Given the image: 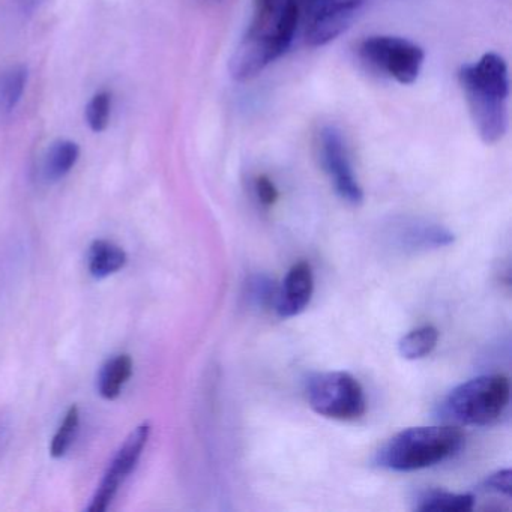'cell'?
Segmentation results:
<instances>
[{"mask_svg":"<svg viewBox=\"0 0 512 512\" xmlns=\"http://www.w3.org/2000/svg\"><path fill=\"white\" fill-rule=\"evenodd\" d=\"M470 118L479 137L494 145L508 131L509 70L497 53H485L478 61L463 65L458 71Z\"/></svg>","mask_w":512,"mask_h":512,"instance_id":"1","label":"cell"},{"mask_svg":"<svg viewBox=\"0 0 512 512\" xmlns=\"http://www.w3.org/2000/svg\"><path fill=\"white\" fill-rule=\"evenodd\" d=\"M299 31L298 10L293 0H280L271 19L250 23L247 34L230 59V74L236 82L256 79L281 58Z\"/></svg>","mask_w":512,"mask_h":512,"instance_id":"2","label":"cell"},{"mask_svg":"<svg viewBox=\"0 0 512 512\" xmlns=\"http://www.w3.org/2000/svg\"><path fill=\"white\" fill-rule=\"evenodd\" d=\"M464 442V434L452 425L406 428L380 446L374 461L392 472H415L455 457Z\"/></svg>","mask_w":512,"mask_h":512,"instance_id":"3","label":"cell"},{"mask_svg":"<svg viewBox=\"0 0 512 512\" xmlns=\"http://www.w3.org/2000/svg\"><path fill=\"white\" fill-rule=\"evenodd\" d=\"M511 386L503 374H487L461 383L443 400L440 413L446 421L469 427H487L502 418Z\"/></svg>","mask_w":512,"mask_h":512,"instance_id":"4","label":"cell"},{"mask_svg":"<svg viewBox=\"0 0 512 512\" xmlns=\"http://www.w3.org/2000/svg\"><path fill=\"white\" fill-rule=\"evenodd\" d=\"M305 392L311 409L328 419L355 421L367 410L361 383L346 371L313 374Z\"/></svg>","mask_w":512,"mask_h":512,"instance_id":"5","label":"cell"},{"mask_svg":"<svg viewBox=\"0 0 512 512\" xmlns=\"http://www.w3.org/2000/svg\"><path fill=\"white\" fill-rule=\"evenodd\" d=\"M358 55L365 65L400 85H412L424 67L421 46L394 35H371L359 43Z\"/></svg>","mask_w":512,"mask_h":512,"instance_id":"6","label":"cell"},{"mask_svg":"<svg viewBox=\"0 0 512 512\" xmlns=\"http://www.w3.org/2000/svg\"><path fill=\"white\" fill-rule=\"evenodd\" d=\"M305 44L317 49L340 38L367 0H293Z\"/></svg>","mask_w":512,"mask_h":512,"instance_id":"7","label":"cell"},{"mask_svg":"<svg viewBox=\"0 0 512 512\" xmlns=\"http://www.w3.org/2000/svg\"><path fill=\"white\" fill-rule=\"evenodd\" d=\"M317 154L337 196L349 205H362L364 191L356 176L343 131L335 125L323 127L317 134Z\"/></svg>","mask_w":512,"mask_h":512,"instance_id":"8","label":"cell"},{"mask_svg":"<svg viewBox=\"0 0 512 512\" xmlns=\"http://www.w3.org/2000/svg\"><path fill=\"white\" fill-rule=\"evenodd\" d=\"M149 434H151V425L143 424L137 427L130 434V437L125 440L124 445L116 454L115 460L110 464L103 482L98 487L91 506L88 508L89 512H104L109 508L122 482L136 469L137 463L142 457L143 449L148 443Z\"/></svg>","mask_w":512,"mask_h":512,"instance_id":"9","label":"cell"},{"mask_svg":"<svg viewBox=\"0 0 512 512\" xmlns=\"http://www.w3.org/2000/svg\"><path fill=\"white\" fill-rule=\"evenodd\" d=\"M389 238L395 247L404 251H427L454 244L455 236L442 224L430 223L419 218H404L392 224Z\"/></svg>","mask_w":512,"mask_h":512,"instance_id":"10","label":"cell"},{"mask_svg":"<svg viewBox=\"0 0 512 512\" xmlns=\"http://www.w3.org/2000/svg\"><path fill=\"white\" fill-rule=\"evenodd\" d=\"M314 293L313 268L308 262H298L290 268L277 290L275 310L283 319L299 316L310 305Z\"/></svg>","mask_w":512,"mask_h":512,"instance_id":"11","label":"cell"},{"mask_svg":"<svg viewBox=\"0 0 512 512\" xmlns=\"http://www.w3.org/2000/svg\"><path fill=\"white\" fill-rule=\"evenodd\" d=\"M127 260V253L113 242L95 241L89 250V272L92 277L103 280L121 271Z\"/></svg>","mask_w":512,"mask_h":512,"instance_id":"12","label":"cell"},{"mask_svg":"<svg viewBox=\"0 0 512 512\" xmlns=\"http://www.w3.org/2000/svg\"><path fill=\"white\" fill-rule=\"evenodd\" d=\"M80 158V148L71 140H58L44 158L43 173L47 182H58L68 175Z\"/></svg>","mask_w":512,"mask_h":512,"instance_id":"13","label":"cell"},{"mask_svg":"<svg viewBox=\"0 0 512 512\" xmlns=\"http://www.w3.org/2000/svg\"><path fill=\"white\" fill-rule=\"evenodd\" d=\"M133 374V359L130 355H119L106 362L98 376V391L106 400H115L125 383Z\"/></svg>","mask_w":512,"mask_h":512,"instance_id":"14","label":"cell"},{"mask_svg":"<svg viewBox=\"0 0 512 512\" xmlns=\"http://www.w3.org/2000/svg\"><path fill=\"white\" fill-rule=\"evenodd\" d=\"M28 67L23 64L11 65L0 73V113L16 110L28 85Z\"/></svg>","mask_w":512,"mask_h":512,"instance_id":"15","label":"cell"},{"mask_svg":"<svg viewBox=\"0 0 512 512\" xmlns=\"http://www.w3.org/2000/svg\"><path fill=\"white\" fill-rule=\"evenodd\" d=\"M473 506H475L473 494L431 490L419 497L415 509L422 512H467L472 511Z\"/></svg>","mask_w":512,"mask_h":512,"instance_id":"16","label":"cell"},{"mask_svg":"<svg viewBox=\"0 0 512 512\" xmlns=\"http://www.w3.org/2000/svg\"><path fill=\"white\" fill-rule=\"evenodd\" d=\"M439 331L436 326L424 325L404 335L398 343V352L407 361H418L436 349Z\"/></svg>","mask_w":512,"mask_h":512,"instance_id":"17","label":"cell"},{"mask_svg":"<svg viewBox=\"0 0 512 512\" xmlns=\"http://www.w3.org/2000/svg\"><path fill=\"white\" fill-rule=\"evenodd\" d=\"M79 422V407L71 406L67 415H65L64 421H62L61 427L53 437L52 446H50L52 457L61 458L67 454L68 449L73 445L77 430H79Z\"/></svg>","mask_w":512,"mask_h":512,"instance_id":"18","label":"cell"},{"mask_svg":"<svg viewBox=\"0 0 512 512\" xmlns=\"http://www.w3.org/2000/svg\"><path fill=\"white\" fill-rule=\"evenodd\" d=\"M110 113H112V95L109 92H100L89 101L86 107V122L94 133H103L109 127Z\"/></svg>","mask_w":512,"mask_h":512,"instance_id":"19","label":"cell"},{"mask_svg":"<svg viewBox=\"0 0 512 512\" xmlns=\"http://www.w3.org/2000/svg\"><path fill=\"white\" fill-rule=\"evenodd\" d=\"M274 296L277 298V289L269 278H266L265 275H257L253 278L250 284V298L257 305L265 307V305L271 304L274 301Z\"/></svg>","mask_w":512,"mask_h":512,"instance_id":"20","label":"cell"},{"mask_svg":"<svg viewBox=\"0 0 512 512\" xmlns=\"http://www.w3.org/2000/svg\"><path fill=\"white\" fill-rule=\"evenodd\" d=\"M254 193L265 208H271L280 199L277 187L266 175H259L254 179Z\"/></svg>","mask_w":512,"mask_h":512,"instance_id":"21","label":"cell"},{"mask_svg":"<svg viewBox=\"0 0 512 512\" xmlns=\"http://www.w3.org/2000/svg\"><path fill=\"white\" fill-rule=\"evenodd\" d=\"M511 470L503 469L493 473L482 482V488L488 493L503 494V496H511Z\"/></svg>","mask_w":512,"mask_h":512,"instance_id":"22","label":"cell"},{"mask_svg":"<svg viewBox=\"0 0 512 512\" xmlns=\"http://www.w3.org/2000/svg\"><path fill=\"white\" fill-rule=\"evenodd\" d=\"M280 0H254L253 19H263V17L271 16Z\"/></svg>","mask_w":512,"mask_h":512,"instance_id":"23","label":"cell"},{"mask_svg":"<svg viewBox=\"0 0 512 512\" xmlns=\"http://www.w3.org/2000/svg\"><path fill=\"white\" fill-rule=\"evenodd\" d=\"M17 4H19L22 14H25V16H31V14L40 7L41 0H17Z\"/></svg>","mask_w":512,"mask_h":512,"instance_id":"24","label":"cell"}]
</instances>
